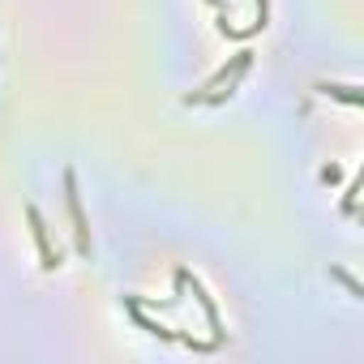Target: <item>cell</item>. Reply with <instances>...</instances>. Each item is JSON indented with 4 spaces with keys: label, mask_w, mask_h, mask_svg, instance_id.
Here are the masks:
<instances>
[{
    "label": "cell",
    "mask_w": 364,
    "mask_h": 364,
    "mask_svg": "<svg viewBox=\"0 0 364 364\" xmlns=\"http://www.w3.org/2000/svg\"><path fill=\"white\" fill-rule=\"evenodd\" d=\"M65 185H69V215H73V223H77V249L86 253V249H90V240H86V219H82V202H77V193H73V171L65 176Z\"/></svg>",
    "instance_id": "obj_1"
},
{
    "label": "cell",
    "mask_w": 364,
    "mask_h": 364,
    "mask_svg": "<svg viewBox=\"0 0 364 364\" xmlns=\"http://www.w3.org/2000/svg\"><path fill=\"white\" fill-rule=\"evenodd\" d=\"M31 223H35V236H39V249H43V266H56V257H52V249H48V232H43V219H39V210L31 206Z\"/></svg>",
    "instance_id": "obj_2"
}]
</instances>
